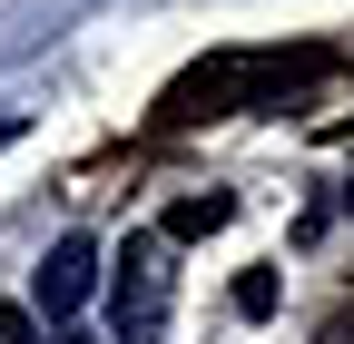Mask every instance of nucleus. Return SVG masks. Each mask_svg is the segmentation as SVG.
I'll list each match as a JSON object with an SVG mask.
<instances>
[{
	"instance_id": "6e6552de",
	"label": "nucleus",
	"mask_w": 354,
	"mask_h": 344,
	"mask_svg": "<svg viewBox=\"0 0 354 344\" xmlns=\"http://www.w3.org/2000/svg\"><path fill=\"white\" fill-rule=\"evenodd\" d=\"M344 197H354V187H344Z\"/></svg>"
},
{
	"instance_id": "0eeeda50",
	"label": "nucleus",
	"mask_w": 354,
	"mask_h": 344,
	"mask_svg": "<svg viewBox=\"0 0 354 344\" xmlns=\"http://www.w3.org/2000/svg\"><path fill=\"white\" fill-rule=\"evenodd\" d=\"M10 138H20V118H0V148H10Z\"/></svg>"
},
{
	"instance_id": "f257e3e1",
	"label": "nucleus",
	"mask_w": 354,
	"mask_h": 344,
	"mask_svg": "<svg viewBox=\"0 0 354 344\" xmlns=\"http://www.w3.org/2000/svg\"><path fill=\"white\" fill-rule=\"evenodd\" d=\"M305 69H315L305 50H227V59H207V69H187V79L167 89V118H227V108H266V99H286Z\"/></svg>"
},
{
	"instance_id": "20e7f679",
	"label": "nucleus",
	"mask_w": 354,
	"mask_h": 344,
	"mask_svg": "<svg viewBox=\"0 0 354 344\" xmlns=\"http://www.w3.org/2000/svg\"><path fill=\"white\" fill-rule=\"evenodd\" d=\"M227 217H236V197H227V187H207V197H177L158 236H207V227H227Z\"/></svg>"
},
{
	"instance_id": "423d86ee",
	"label": "nucleus",
	"mask_w": 354,
	"mask_h": 344,
	"mask_svg": "<svg viewBox=\"0 0 354 344\" xmlns=\"http://www.w3.org/2000/svg\"><path fill=\"white\" fill-rule=\"evenodd\" d=\"M0 344H30V305H10V315H0Z\"/></svg>"
},
{
	"instance_id": "7ed1b4c3",
	"label": "nucleus",
	"mask_w": 354,
	"mask_h": 344,
	"mask_svg": "<svg viewBox=\"0 0 354 344\" xmlns=\"http://www.w3.org/2000/svg\"><path fill=\"white\" fill-rule=\"evenodd\" d=\"M88 295H99V246H88V236H59L50 256H39V276H30V315L69 325Z\"/></svg>"
},
{
	"instance_id": "f03ea898",
	"label": "nucleus",
	"mask_w": 354,
	"mask_h": 344,
	"mask_svg": "<svg viewBox=\"0 0 354 344\" xmlns=\"http://www.w3.org/2000/svg\"><path fill=\"white\" fill-rule=\"evenodd\" d=\"M109 325H118V344H158V325H167V236L158 227H138L118 246V266H109Z\"/></svg>"
},
{
	"instance_id": "39448f33",
	"label": "nucleus",
	"mask_w": 354,
	"mask_h": 344,
	"mask_svg": "<svg viewBox=\"0 0 354 344\" xmlns=\"http://www.w3.org/2000/svg\"><path fill=\"white\" fill-rule=\"evenodd\" d=\"M236 315H276V276H266V266L236 276Z\"/></svg>"
}]
</instances>
